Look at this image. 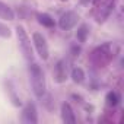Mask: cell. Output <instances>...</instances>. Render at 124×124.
<instances>
[{
    "mask_svg": "<svg viewBox=\"0 0 124 124\" xmlns=\"http://www.w3.org/2000/svg\"><path fill=\"white\" fill-rule=\"evenodd\" d=\"M0 19H6V21L15 19V12L12 10V8H9L3 2H0Z\"/></svg>",
    "mask_w": 124,
    "mask_h": 124,
    "instance_id": "9c48e42d",
    "label": "cell"
},
{
    "mask_svg": "<svg viewBox=\"0 0 124 124\" xmlns=\"http://www.w3.org/2000/svg\"><path fill=\"white\" fill-rule=\"evenodd\" d=\"M29 80H31V86H32L35 96L41 99L45 95L47 82H45V75H44L41 66L38 63H35V61L29 63Z\"/></svg>",
    "mask_w": 124,
    "mask_h": 124,
    "instance_id": "6da1fadb",
    "label": "cell"
},
{
    "mask_svg": "<svg viewBox=\"0 0 124 124\" xmlns=\"http://www.w3.org/2000/svg\"><path fill=\"white\" fill-rule=\"evenodd\" d=\"M79 21V15L73 10H69L66 13H63L58 19V26L63 31H70L72 28H75V25Z\"/></svg>",
    "mask_w": 124,
    "mask_h": 124,
    "instance_id": "8992f818",
    "label": "cell"
},
{
    "mask_svg": "<svg viewBox=\"0 0 124 124\" xmlns=\"http://www.w3.org/2000/svg\"><path fill=\"white\" fill-rule=\"evenodd\" d=\"M115 0H93V15L98 22H104L114 9Z\"/></svg>",
    "mask_w": 124,
    "mask_h": 124,
    "instance_id": "277c9868",
    "label": "cell"
},
{
    "mask_svg": "<svg viewBox=\"0 0 124 124\" xmlns=\"http://www.w3.org/2000/svg\"><path fill=\"white\" fill-rule=\"evenodd\" d=\"M23 124H35L38 123V114H37V107L34 102H28L23 109H22V117H21Z\"/></svg>",
    "mask_w": 124,
    "mask_h": 124,
    "instance_id": "52a82bcc",
    "label": "cell"
},
{
    "mask_svg": "<svg viewBox=\"0 0 124 124\" xmlns=\"http://www.w3.org/2000/svg\"><path fill=\"white\" fill-rule=\"evenodd\" d=\"M105 101H107V104H108L109 107H115V105L118 104V101H120V96H118V93H117V92L111 91V92H108V93H107Z\"/></svg>",
    "mask_w": 124,
    "mask_h": 124,
    "instance_id": "4fadbf2b",
    "label": "cell"
},
{
    "mask_svg": "<svg viewBox=\"0 0 124 124\" xmlns=\"http://www.w3.org/2000/svg\"><path fill=\"white\" fill-rule=\"evenodd\" d=\"M67 76V70H66V66H64V61H58L57 66H55V78H57V82H63Z\"/></svg>",
    "mask_w": 124,
    "mask_h": 124,
    "instance_id": "30bf717a",
    "label": "cell"
},
{
    "mask_svg": "<svg viewBox=\"0 0 124 124\" xmlns=\"http://www.w3.org/2000/svg\"><path fill=\"white\" fill-rule=\"evenodd\" d=\"M61 120L66 124H75L76 123V115L73 112V108L67 102L61 104Z\"/></svg>",
    "mask_w": 124,
    "mask_h": 124,
    "instance_id": "ba28073f",
    "label": "cell"
},
{
    "mask_svg": "<svg viewBox=\"0 0 124 124\" xmlns=\"http://www.w3.org/2000/svg\"><path fill=\"white\" fill-rule=\"evenodd\" d=\"M12 35V31L8 25H5L3 22H0V37L2 38H9Z\"/></svg>",
    "mask_w": 124,
    "mask_h": 124,
    "instance_id": "9a60e30c",
    "label": "cell"
},
{
    "mask_svg": "<svg viewBox=\"0 0 124 124\" xmlns=\"http://www.w3.org/2000/svg\"><path fill=\"white\" fill-rule=\"evenodd\" d=\"M72 79H73L75 83H82L85 80V72L80 67H75L72 70Z\"/></svg>",
    "mask_w": 124,
    "mask_h": 124,
    "instance_id": "7c38bea8",
    "label": "cell"
},
{
    "mask_svg": "<svg viewBox=\"0 0 124 124\" xmlns=\"http://www.w3.org/2000/svg\"><path fill=\"white\" fill-rule=\"evenodd\" d=\"M16 37H18V42H19V48L23 54V57L32 63L34 61V50H32V42L25 31V28L22 25H18L16 26Z\"/></svg>",
    "mask_w": 124,
    "mask_h": 124,
    "instance_id": "3957f363",
    "label": "cell"
},
{
    "mask_svg": "<svg viewBox=\"0 0 124 124\" xmlns=\"http://www.w3.org/2000/svg\"><path fill=\"white\" fill-rule=\"evenodd\" d=\"M114 54H115V45L111 44V42H105L99 47H96L92 53H91V60L96 66H105L108 64L109 61L114 58Z\"/></svg>",
    "mask_w": 124,
    "mask_h": 124,
    "instance_id": "7a4b0ae2",
    "label": "cell"
},
{
    "mask_svg": "<svg viewBox=\"0 0 124 124\" xmlns=\"http://www.w3.org/2000/svg\"><path fill=\"white\" fill-rule=\"evenodd\" d=\"M37 18H38V22H39L42 26H47V28L54 26V19H53L48 13H38Z\"/></svg>",
    "mask_w": 124,
    "mask_h": 124,
    "instance_id": "8fae6325",
    "label": "cell"
},
{
    "mask_svg": "<svg viewBox=\"0 0 124 124\" xmlns=\"http://www.w3.org/2000/svg\"><path fill=\"white\" fill-rule=\"evenodd\" d=\"M32 44H34V47H35L38 55H39L42 60H47V58L50 57L48 44H47V41H45V38H44L42 34H39V32H34V34H32Z\"/></svg>",
    "mask_w": 124,
    "mask_h": 124,
    "instance_id": "5b68a950",
    "label": "cell"
},
{
    "mask_svg": "<svg viewBox=\"0 0 124 124\" xmlns=\"http://www.w3.org/2000/svg\"><path fill=\"white\" fill-rule=\"evenodd\" d=\"M88 34H89L88 26H86V25H82V26L78 29V32H76V38H78L80 42H85L86 38H88Z\"/></svg>",
    "mask_w": 124,
    "mask_h": 124,
    "instance_id": "5bb4252c",
    "label": "cell"
}]
</instances>
